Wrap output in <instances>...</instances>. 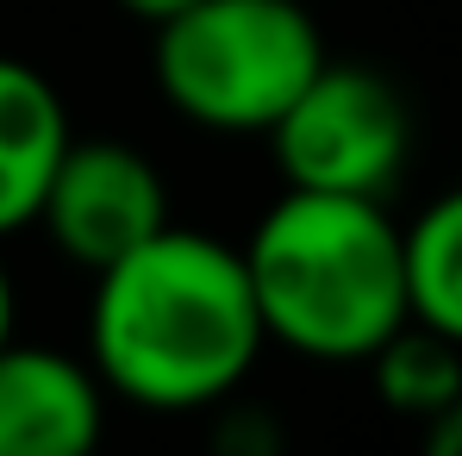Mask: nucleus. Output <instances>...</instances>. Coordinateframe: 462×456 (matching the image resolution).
I'll use <instances>...</instances> for the list:
<instances>
[{"label": "nucleus", "instance_id": "nucleus-10", "mask_svg": "<svg viewBox=\"0 0 462 456\" xmlns=\"http://www.w3.org/2000/svg\"><path fill=\"white\" fill-rule=\"evenodd\" d=\"M425 451L431 456H462V394L438 419H425Z\"/></svg>", "mask_w": 462, "mask_h": 456}, {"label": "nucleus", "instance_id": "nucleus-11", "mask_svg": "<svg viewBox=\"0 0 462 456\" xmlns=\"http://www.w3.org/2000/svg\"><path fill=\"white\" fill-rule=\"evenodd\" d=\"M119 13H132L138 25H162V19H175L181 6H194V0H113Z\"/></svg>", "mask_w": 462, "mask_h": 456}, {"label": "nucleus", "instance_id": "nucleus-12", "mask_svg": "<svg viewBox=\"0 0 462 456\" xmlns=\"http://www.w3.org/2000/svg\"><path fill=\"white\" fill-rule=\"evenodd\" d=\"M13 338V275H6V263H0V344Z\"/></svg>", "mask_w": 462, "mask_h": 456}, {"label": "nucleus", "instance_id": "nucleus-7", "mask_svg": "<svg viewBox=\"0 0 462 456\" xmlns=\"http://www.w3.org/2000/svg\"><path fill=\"white\" fill-rule=\"evenodd\" d=\"M76 126L57 81L25 57L0 51V237L38 219V200L69 151Z\"/></svg>", "mask_w": 462, "mask_h": 456}, {"label": "nucleus", "instance_id": "nucleus-4", "mask_svg": "<svg viewBox=\"0 0 462 456\" xmlns=\"http://www.w3.org/2000/svg\"><path fill=\"white\" fill-rule=\"evenodd\" d=\"M288 188L387 200L412 156V107L369 63H319L288 113L263 132Z\"/></svg>", "mask_w": 462, "mask_h": 456}, {"label": "nucleus", "instance_id": "nucleus-8", "mask_svg": "<svg viewBox=\"0 0 462 456\" xmlns=\"http://www.w3.org/2000/svg\"><path fill=\"white\" fill-rule=\"evenodd\" d=\"M369 376H375V394H382L387 413L425 425L462 394V344L444 338L438 325H425V319H406L400 331H387L375 344Z\"/></svg>", "mask_w": 462, "mask_h": 456}, {"label": "nucleus", "instance_id": "nucleus-5", "mask_svg": "<svg viewBox=\"0 0 462 456\" xmlns=\"http://www.w3.org/2000/svg\"><path fill=\"white\" fill-rule=\"evenodd\" d=\"M32 226H44V237L94 275L169 226V181L125 138H69Z\"/></svg>", "mask_w": 462, "mask_h": 456}, {"label": "nucleus", "instance_id": "nucleus-2", "mask_svg": "<svg viewBox=\"0 0 462 456\" xmlns=\"http://www.w3.org/2000/svg\"><path fill=\"white\" fill-rule=\"evenodd\" d=\"M244 275L269 344L312 363H369L412 319L406 226L369 194L288 188L244 237Z\"/></svg>", "mask_w": 462, "mask_h": 456}, {"label": "nucleus", "instance_id": "nucleus-1", "mask_svg": "<svg viewBox=\"0 0 462 456\" xmlns=\"http://www.w3.org/2000/svg\"><path fill=\"white\" fill-rule=\"evenodd\" d=\"M269 331L244 275V250L169 226L94 269L88 363L106 394L144 413H200L231 400Z\"/></svg>", "mask_w": 462, "mask_h": 456}, {"label": "nucleus", "instance_id": "nucleus-6", "mask_svg": "<svg viewBox=\"0 0 462 456\" xmlns=\"http://www.w3.org/2000/svg\"><path fill=\"white\" fill-rule=\"evenodd\" d=\"M106 425L94 363L51 344H0V456H88Z\"/></svg>", "mask_w": 462, "mask_h": 456}, {"label": "nucleus", "instance_id": "nucleus-9", "mask_svg": "<svg viewBox=\"0 0 462 456\" xmlns=\"http://www.w3.org/2000/svg\"><path fill=\"white\" fill-rule=\"evenodd\" d=\"M406 301L412 319L462 344V188L438 194L406 226Z\"/></svg>", "mask_w": 462, "mask_h": 456}, {"label": "nucleus", "instance_id": "nucleus-3", "mask_svg": "<svg viewBox=\"0 0 462 456\" xmlns=\"http://www.w3.org/2000/svg\"><path fill=\"white\" fill-rule=\"evenodd\" d=\"M156 32V88L200 126L250 138L269 132L325 63V32L307 0H194Z\"/></svg>", "mask_w": 462, "mask_h": 456}]
</instances>
